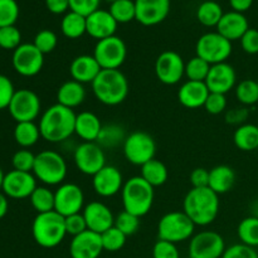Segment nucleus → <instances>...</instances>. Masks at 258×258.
<instances>
[{
    "mask_svg": "<svg viewBox=\"0 0 258 258\" xmlns=\"http://www.w3.org/2000/svg\"><path fill=\"white\" fill-rule=\"evenodd\" d=\"M209 71H211V64L198 55L190 58L185 63V77L188 78V81L206 82Z\"/></svg>",
    "mask_w": 258,
    "mask_h": 258,
    "instance_id": "40",
    "label": "nucleus"
},
{
    "mask_svg": "<svg viewBox=\"0 0 258 258\" xmlns=\"http://www.w3.org/2000/svg\"><path fill=\"white\" fill-rule=\"evenodd\" d=\"M15 93L14 85L4 75H0V110L8 108Z\"/></svg>",
    "mask_w": 258,
    "mask_h": 258,
    "instance_id": "52",
    "label": "nucleus"
},
{
    "mask_svg": "<svg viewBox=\"0 0 258 258\" xmlns=\"http://www.w3.org/2000/svg\"><path fill=\"white\" fill-rule=\"evenodd\" d=\"M155 75L161 83L174 86L185 76V62L179 53L165 50L155 60Z\"/></svg>",
    "mask_w": 258,
    "mask_h": 258,
    "instance_id": "14",
    "label": "nucleus"
},
{
    "mask_svg": "<svg viewBox=\"0 0 258 258\" xmlns=\"http://www.w3.org/2000/svg\"><path fill=\"white\" fill-rule=\"evenodd\" d=\"M196 224L184 212H169L164 214L158 224L159 239L180 243L188 241L194 236Z\"/></svg>",
    "mask_w": 258,
    "mask_h": 258,
    "instance_id": "7",
    "label": "nucleus"
},
{
    "mask_svg": "<svg viewBox=\"0 0 258 258\" xmlns=\"http://www.w3.org/2000/svg\"><path fill=\"white\" fill-rule=\"evenodd\" d=\"M249 116V111L246 106H239V107H233L231 110L226 111V122L229 125L241 126L246 123L247 118Z\"/></svg>",
    "mask_w": 258,
    "mask_h": 258,
    "instance_id": "54",
    "label": "nucleus"
},
{
    "mask_svg": "<svg viewBox=\"0 0 258 258\" xmlns=\"http://www.w3.org/2000/svg\"><path fill=\"white\" fill-rule=\"evenodd\" d=\"M86 95L85 85L73 80L66 81L57 90V103L73 110L85 102Z\"/></svg>",
    "mask_w": 258,
    "mask_h": 258,
    "instance_id": "28",
    "label": "nucleus"
},
{
    "mask_svg": "<svg viewBox=\"0 0 258 258\" xmlns=\"http://www.w3.org/2000/svg\"><path fill=\"white\" fill-rule=\"evenodd\" d=\"M82 214L87 223V228L95 233L102 234L115 224L113 213L102 202H91L83 208Z\"/></svg>",
    "mask_w": 258,
    "mask_h": 258,
    "instance_id": "21",
    "label": "nucleus"
},
{
    "mask_svg": "<svg viewBox=\"0 0 258 258\" xmlns=\"http://www.w3.org/2000/svg\"><path fill=\"white\" fill-rule=\"evenodd\" d=\"M236 98L242 106H253L258 102V83L254 80H243L236 86Z\"/></svg>",
    "mask_w": 258,
    "mask_h": 258,
    "instance_id": "39",
    "label": "nucleus"
},
{
    "mask_svg": "<svg viewBox=\"0 0 258 258\" xmlns=\"http://www.w3.org/2000/svg\"><path fill=\"white\" fill-rule=\"evenodd\" d=\"M85 208V194L75 183H63L54 191V211L60 216L70 217L81 213Z\"/></svg>",
    "mask_w": 258,
    "mask_h": 258,
    "instance_id": "16",
    "label": "nucleus"
},
{
    "mask_svg": "<svg viewBox=\"0 0 258 258\" xmlns=\"http://www.w3.org/2000/svg\"><path fill=\"white\" fill-rule=\"evenodd\" d=\"M19 18L17 0H0V28L15 25Z\"/></svg>",
    "mask_w": 258,
    "mask_h": 258,
    "instance_id": "43",
    "label": "nucleus"
},
{
    "mask_svg": "<svg viewBox=\"0 0 258 258\" xmlns=\"http://www.w3.org/2000/svg\"><path fill=\"white\" fill-rule=\"evenodd\" d=\"M35 163V155L32 151L23 149V150L17 151L12 158V164L14 170L19 171H27V173H32L33 168H34Z\"/></svg>",
    "mask_w": 258,
    "mask_h": 258,
    "instance_id": "46",
    "label": "nucleus"
},
{
    "mask_svg": "<svg viewBox=\"0 0 258 258\" xmlns=\"http://www.w3.org/2000/svg\"><path fill=\"white\" fill-rule=\"evenodd\" d=\"M257 126H258V123H257Z\"/></svg>",
    "mask_w": 258,
    "mask_h": 258,
    "instance_id": "63",
    "label": "nucleus"
},
{
    "mask_svg": "<svg viewBox=\"0 0 258 258\" xmlns=\"http://www.w3.org/2000/svg\"><path fill=\"white\" fill-rule=\"evenodd\" d=\"M153 258H180V252L175 243L159 239L154 244Z\"/></svg>",
    "mask_w": 258,
    "mask_h": 258,
    "instance_id": "47",
    "label": "nucleus"
},
{
    "mask_svg": "<svg viewBox=\"0 0 258 258\" xmlns=\"http://www.w3.org/2000/svg\"><path fill=\"white\" fill-rule=\"evenodd\" d=\"M136 20L145 27H154L168 18L170 0H135Z\"/></svg>",
    "mask_w": 258,
    "mask_h": 258,
    "instance_id": "19",
    "label": "nucleus"
},
{
    "mask_svg": "<svg viewBox=\"0 0 258 258\" xmlns=\"http://www.w3.org/2000/svg\"><path fill=\"white\" fill-rule=\"evenodd\" d=\"M248 29L249 24L246 15L242 13L233 12V10L224 13L221 22L217 25V32L231 42L241 39Z\"/></svg>",
    "mask_w": 258,
    "mask_h": 258,
    "instance_id": "25",
    "label": "nucleus"
},
{
    "mask_svg": "<svg viewBox=\"0 0 258 258\" xmlns=\"http://www.w3.org/2000/svg\"><path fill=\"white\" fill-rule=\"evenodd\" d=\"M32 234L35 243L43 248L59 246L67 236L64 217L55 211L37 214L32 224Z\"/></svg>",
    "mask_w": 258,
    "mask_h": 258,
    "instance_id": "5",
    "label": "nucleus"
},
{
    "mask_svg": "<svg viewBox=\"0 0 258 258\" xmlns=\"http://www.w3.org/2000/svg\"><path fill=\"white\" fill-rule=\"evenodd\" d=\"M209 93L211 92H209L206 82L186 81L179 88L178 100L184 107L196 110V108L204 107V103H206Z\"/></svg>",
    "mask_w": 258,
    "mask_h": 258,
    "instance_id": "24",
    "label": "nucleus"
},
{
    "mask_svg": "<svg viewBox=\"0 0 258 258\" xmlns=\"http://www.w3.org/2000/svg\"><path fill=\"white\" fill-rule=\"evenodd\" d=\"M76 168L85 175L93 176L106 166V155L97 143H82L73 153Z\"/></svg>",
    "mask_w": 258,
    "mask_h": 258,
    "instance_id": "15",
    "label": "nucleus"
},
{
    "mask_svg": "<svg viewBox=\"0 0 258 258\" xmlns=\"http://www.w3.org/2000/svg\"><path fill=\"white\" fill-rule=\"evenodd\" d=\"M122 151L128 163L143 166L145 163L155 159L156 143L150 134L145 131H134L126 138Z\"/></svg>",
    "mask_w": 258,
    "mask_h": 258,
    "instance_id": "8",
    "label": "nucleus"
},
{
    "mask_svg": "<svg viewBox=\"0 0 258 258\" xmlns=\"http://www.w3.org/2000/svg\"><path fill=\"white\" fill-rule=\"evenodd\" d=\"M93 57L102 70H120L127 57L126 43L117 35L97 40Z\"/></svg>",
    "mask_w": 258,
    "mask_h": 258,
    "instance_id": "10",
    "label": "nucleus"
},
{
    "mask_svg": "<svg viewBox=\"0 0 258 258\" xmlns=\"http://www.w3.org/2000/svg\"><path fill=\"white\" fill-rule=\"evenodd\" d=\"M91 87L95 97L106 106L122 103L130 91L127 78L120 70H102Z\"/></svg>",
    "mask_w": 258,
    "mask_h": 258,
    "instance_id": "3",
    "label": "nucleus"
},
{
    "mask_svg": "<svg viewBox=\"0 0 258 258\" xmlns=\"http://www.w3.org/2000/svg\"><path fill=\"white\" fill-rule=\"evenodd\" d=\"M45 7L52 14H66L70 9V0H45Z\"/></svg>",
    "mask_w": 258,
    "mask_h": 258,
    "instance_id": "56",
    "label": "nucleus"
},
{
    "mask_svg": "<svg viewBox=\"0 0 258 258\" xmlns=\"http://www.w3.org/2000/svg\"><path fill=\"white\" fill-rule=\"evenodd\" d=\"M103 252L101 234L87 229L72 237L70 243V256L72 258H98Z\"/></svg>",
    "mask_w": 258,
    "mask_h": 258,
    "instance_id": "22",
    "label": "nucleus"
},
{
    "mask_svg": "<svg viewBox=\"0 0 258 258\" xmlns=\"http://www.w3.org/2000/svg\"><path fill=\"white\" fill-rule=\"evenodd\" d=\"M33 44L43 53V54H48V53L53 52L58 44V37L53 30L43 29L35 34L34 42Z\"/></svg>",
    "mask_w": 258,
    "mask_h": 258,
    "instance_id": "45",
    "label": "nucleus"
},
{
    "mask_svg": "<svg viewBox=\"0 0 258 258\" xmlns=\"http://www.w3.org/2000/svg\"><path fill=\"white\" fill-rule=\"evenodd\" d=\"M237 234L241 243L253 248L258 247V218L249 216L242 219L237 228Z\"/></svg>",
    "mask_w": 258,
    "mask_h": 258,
    "instance_id": "38",
    "label": "nucleus"
},
{
    "mask_svg": "<svg viewBox=\"0 0 258 258\" xmlns=\"http://www.w3.org/2000/svg\"><path fill=\"white\" fill-rule=\"evenodd\" d=\"M154 198H155L154 186L144 180L140 175L133 176L123 183L121 190L123 211L141 218L151 211Z\"/></svg>",
    "mask_w": 258,
    "mask_h": 258,
    "instance_id": "4",
    "label": "nucleus"
},
{
    "mask_svg": "<svg viewBox=\"0 0 258 258\" xmlns=\"http://www.w3.org/2000/svg\"><path fill=\"white\" fill-rule=\"evenodd\" d=\"M204 108L211 115H221L222 112H224L227 110L226 95L211 92L208 98H207L206 103H204Z\"/></svg>",
    "mask_w": 258,
    "mask_h": 258,
    "instance_id": "48",
    "label": "nucleus"
},
{
    "mask_svg": "<svg viewBox=\"0 0 258 258\" xmlns=\"http://www.w3.org/2000/svg\"><path fill=\"white\" fill-rule=\"evenodd\" d=\"M234 183H236V173L231 166L217 165L209 170L208 188H211L218 196L228 193L233 188Z\"/></svg>",
    "mask_w": 258,
    "mask_h": 258,
    "instance_id": "29",
    "label": "nucleus"
},
{
    "mask_svg": "<svg viewBox=\"0 0 258 258\" xmlns=\"http://www.w3.org/2000/svg\"><path fill=\"white\" fill-rule=\"evenodd\" d=\"M117 24H126L136 19L135 0H116L110 4L108 9Z\"/></svg>",
    "mask_w": 258,
    "mask_h": 258,
    "instance_id": "37",
    "label": "nucleus"
},
{
    "mask_svg": "<svg viewBox=\"0 0 258 258\" xmlns=\"http://www.w3.org/2000/svg\"><path fill=\"white\" fill-rule=\"evenodd\" d=\"M232 50L233 47L231 40L226 39L218 32L206 33L197 40L196 44L197 55L203 58L211 66L227 62Z\"/></svg>",
    "mask_w": 258,
    "mask_h": 258,
    "instance_id": "9",
    "label": "nucleus"
},
{
    "mask_svg": "<svg viewBox=\"0 0 258 258\" xmlns=\"http://www.w3.org/2000/svg\"><path fill=\"white\" fill-rule=\"evenodd\" d=\"M13 67L23 77H34L42 71L44 54L33 43L20 44L13 52Z\"/></svg>",
    "mask_w": 258,
    "mask_h": 258,
    "instance_id": "13",
    "label": "nucleus"
},
{
    "mask_svg": "<svg viewBox=\"0 0 258 258\" xmlns=\"http://www.w3.org/2000/svg\"><path fill=\"white\" fill-rule=\"evenodd\" d=\"M222 258H258V252L253 247L246 246L243 243H236L226 248Z\"/></svg>",
    "mask_w": 258,
    "mask_h": 258,
    "instance_id": "50",
    "label": "nucleus"
},
{
    "mask_svg": "<svg viewBox=\"0 0 258 258\" xmlns=\"http://www.w3.org/2000/svg\"><path fill=\"white\" fill-rule=\"evenodd\" d=\"M102 123L96 113L82 111L76 116L75 134L83 143H95L102 128Z\"/></svg>",
    "mask_w": 258,
    "mask_h": 258,
    "instance_id": "27",
    "label": "nucleus"
},
{
    "mask_svg": "<svg viewBox=\"0 0 258 258\" xmlns=\"http://www.w3.org/2000/svg\"><path fill=\"white\" fill-rule=\"evenodd\" d=\"M60 30L66 38L70 39H78L83 34L87 33V23H86V17L78 14V13L70 10L66 13L60 22Z\"/></svg>",
    "mask_w": 258,
    "mask_h": 258,
    "instance_id": "30",
    "label": "nucleus"
},
{
    "mask_svg": "<svg viewBox=\"0 0 258 258\" xmlns=\"http://www.w3.org/2000/svg\"><path fill=\"white\" fill-rule=\"evenodd\" d=\"M123 178L121 171L113 165H106L92 176V188L97 196L102 198H111L121 193L123 186Z\"/></svg>",
    "mask_w": 258,
    "mask_h": 258,
    "instance_id": "18",
    "label": "nucleus"
},
{
    "mask_svg": "<svg viewBox=\"0 0 258 258\" xmlns=\"http://www.w3.org/2000/svg\"><path fill=\"white\" fill-rule=\"evenodd\" d=\"M113 226L120 229L126 237L133 236L140 228V218L128 212L122 211L115 217V224Z\"/></svg>",
    "mask_w": 258,
    "mask_h": 258,
    "instance_id": "42",
    "label": "nucleus"
},
{
    "mask_svg": "<svg viewBox=\"0 0 258 258\" xmlns=\"http://www.w3.org/2000/svg\"><path fill=\"white\" fill-rule=\"evenodd\" d=\"M226 251L224 238L214 231H202L189 242V258H222Z\"/></svg>",
    "mask_w": 258,
    "mask_h": 258,
    "instance_id": "11",
    "label": "nucleus"
},
{
    "mask_svg": "<svg viewBox=\"0 0 258 258\" xmlns=\"http://www.w3.org/2000/svg\"><path fill=\"white\" fill-rule=\"evenodd\" d=\"M4 176H5V174L3 173L2 168H0V189H2V186H3V181H4Z\"/></svg>",
    "mask_w": 258,
    "mask_h": 258,
    "instance_id": "60",
    "label": "nucleus"
},
{
    "mask_svg": "<svg viewBox=\"0 0 258 258\" xmlns=\"http://www.w3.org/2000/svg\"><path fill=\"white\" fill-rule=\"evenodd\" d=\"M219 196L211 188H191L183 201V212L196 226L213 223L219 213Z\"/></svg>",
    "mask_w": 258,
    "mask_h": 258,
    "instance_id": "2",
    "label": "nucleus"
},
{
    "mask_svg": "<svg viewBox=\"0 0 258 258\" xmlns=\"http://www.w3.org/2000/svg\"><path fill=\"white\" fill-rule=\"evenodd\" d=\"M251 216L258 218V199L252 202V204H251Z\"/></svg>",
    "mask_w": 258,
    "mask_h": 258,
    "instance_id": "59",
    "label": "nucleus"
},
{
    "mask_svg": "<svg viewBox=\"0 0 258 258\" xmlns=\"http://www.w3.org/2000/svg\"><path fill=\"white\" fill-rule=\"evenodd\" d=\"M22 34L15 25L0 28V48L14 52L22 44Z\"/></svg>",
    "mask_w": 258,
    "mask_h": 258,
    "instance_id": "44",
    "label": "nucleus"
},
{
    "mask_svg": "<svg viewBox=\"0 0 258 258\" xmlns=\"http://www.w3.org/2000/svg\"><path fill=\"white\" fill-rule=\"evenodd\" d=\"M37 186V178L34 174L12 170L5 174L2 190L9 198L24 199L29 198Z\"/></svg>",
    "mask_w": 258,
    "mask_h": 258,
    "instance_id": "17",
    "label": "nucleus"
},
{
    "mask_svg": "<svg viewBox=\"0 0 258 258\" xmlns=\"http://www.w3.org/2000/svg\"><path fill=\"white\" fill-rule=\"evenodd\" d=\"M223 9H222L221 4L213 0H207L203 2L197 9V19L201 24L204 27H216L218 23L221 22L222 17H223Z\"/></svg>",
    "mask_w": 258,
    "mask_h": 258,
    "instance_id": "35",
    "label": "nucleus"
},
{
    "mask_svg": "<svg viewBox=\"0 0 258 258\" xmlns=\"http://www.w3.org/2000/svg\"><path fill=\"white\" fill-rule=\"evenodd\" d=\"M107 2H110V3H112V2H116V0H107Z\"/></svg>",
    "mask_w": 258,
    "mask_h": 258,
    "instance_id": "61",
    "label": "nucleus"
},
{
    "mask_svg": "<svg viewBox=\"0 0 258 258\" xmlns=\"http://www.w3.org/2000/svg\"><path fill=\"white\" fill-rule=\"evenodd\" d=\"M86 23H87V34L97 40L115 35L118 25L110 12L103 9H97L88 15L86 18Z\"/></svg>",
    "mask_w": 258,
    "mask_h": 258,
    "instance_id": "23",
    "label": "nucleus"
},
{
    "mask_svg": "<svg viewBox=\"0 0 258 258\" xmlns=\"http://www.w3.org/2000/svg\"><path fill=\"white\" fill-rule=\"evenodd\" d=\"M101 0H70V10L87 18L97 9H100Z\"/></svg>",
    "mask_w": 258,
    "mask_h": 258,
    "instance_id": "51",
    "label": "nucleus"
},
{
    "mask_svg": "<svg viewBox=\"0 0 258 258\" xmlns=\"http://www.w3.org/2000/svg\"><path fill=\"white\" fill-rule=\"evenodd\" d=\"M241 47L247 54H258V30L249 28L241 38Z\"/></svg>",
    "mask_w": 258,
    "mask_h": 258,
    "instance_id": "53",
    "label": "nucleus"
},
{
    "mask_svg": "<svg viewBox=\"0 0 258 258\" xmlns=\"http://www.w3.org/2000/svg\"><path fill=\"white\" fill-rule=\"evenodd\" d=\"M140 176L155 188V186H161L166 183L169 178V171L163 161L153 159L141 166Z\"/></svg>",
    "mask_w": 258,
    "mask_h": 258,
    "instance_id": "32",
    "label": "nucleus"
},
{
    "mask_svg": "<svg viewBox=\"0 0 258 258\" xmlns=\"http://www.w3.org/2000/svg\"><path fill=\"white\" fill-rule=\"evenodd\" d=\"M68 168L64 158L53 150H43L35 155L33 174L44 185H60L67 176Z\"/></svg>",
    "mask_w": 258,
    "mask_h": 258,
    "instance_id": "6",
    "label": "nucleus"
},
{
    "mask_svg": "<svg viewBox=\"0 0 258 258\" xmlns=\"http://www.w3.org/2000/svg\"><path fill=\"white\" fill-rule=\"evenodd\" d=\"M257 83H258V78H257Z\"/></svg>",
    "mask_w": 258,
    "mask_h": 258,
    "instance_id": "62",
    "label": "nucleus"
},
{
    "mask_svg": "<svg viewBox=\"0 0 258 258\" xmlns=\"http://www.w3.org/2000/svg\"><path fill=\"white\" fill-rule=\"evenodd\" d=\"M66 231H67V234L70 236L76 237L78 234L83 233V232L87 231V223H86V219L83 217L82 212L81 213L72 214L70 217H66Z\"/></svg>",
    "mask_w": 258,
    "mask_h": 258,
    "instance_id": "49",
    "label": "nucleus"
},
{
    "mask_svg": "<svg viewBox=\"0 0 258 258\" xmlns=\"http://www.w3.org/2000/svg\"><path fill=\"white\" fill-rule=\"evenodd\" d=\"M191 188H207L209 184V170L204 168L194 169L189 176Z\"/></svg>",
    "mask_w": 258,
    "mask_h": 258,
    "instance_id": "55",
    "label": "nucleus"
},
{
    "mask_svg": "<svg viewBox=\"0 0 258 258\" xmlns=\"http://www.w3.org/2000/svg\"><path fill=\"white\" fill-rule=\"evenodd\" d=\"M102 68L100 67L96 58L90 54H82L76 57L70 64V73L73 81L86 85L96 80Z\"/></svg>",
    "mask_w": 258,
    "mask_h": 258,
    "instance_id": "26",
    "label": "nucleus"
},
{
    "mask_svg": "<svg viewBox=\"0 0 258 258\" xmlns=\"http://www.w3.org/2000/svg\"><path fill=\"white\" fill-rule=\"evenodd\" d=\"M8 209H9V203H8L7 196L0 191V219L7 216Z\"/></svg>",
    "mask_w": 258,
    "mask_h": 258,
    "instance_id": "58",
    "label": "nucleus"
},
{
    "mask_svg": "<svg viewBox=\"0 0 258 258\" xmlns=\"http://www.w3.org/2000/svg\"><path fill=\"white\" fill-rule=\"evenodd\" d=\"M29 199L37 214L54 211V193L48 186H37Z\"/></svg>",
    "mask_w": 258,
    "mask_h": 258,
    "instance_id": "36",
    "label": "nucleus"
},
{
    "mask_svg": "<svg viewBox=\"0 0 258 258\" xmlns=\"http://www.w3.org/2000/svg\"><path fill=\"white\" fill-rule=\"evenodd\" d=\"M40 107L39 96L34 91L22 88L15 91L8 110L17 122H28L34 121L39 116Z\"/></svg>",
    "mask_w": 258,
    "mask_h": 258,
    "instance_id": "12",
    "label": "nucleus"
},
{
    "mask_svg": "<svg viewBox=\"0 0 258 258\" xmlns=\"http://www.w3.org/2000/svg\"><path fill=\"white\" fill-rule=\"evenodd\" d=\"M126 238L127 237L120 231V229L116 228L115 226L111 227L110 229L103 232L101 234V241H102V247L103 251L107 252H117L121 248H123L126 243Z\"/></svg>",
    "mask_w": 258,
    "mask_h": 258,
    "instance_id": "41",
    "label": "nucleus"
},
{
    "mask_svg": "<svg viewBox=\"0 0 258 258\" xmlns=\"http://www.w3.org/2000/svg\"><path fill=\"white\" fill-rule=\"evenodd\" d=\"M126 138L127 135L122 126L117 123H108L102 126L96 143L102 149H116L117 146L123 145Z\"/></svg>",
    "mask_w": 258,
    "mask_h": 258,
    "instance_id": "33",
    "label": "nucleus"
},
{
    "mask_svg": "<svg viewBox=\"0 0 258 258\" xmlns=\"http://www.w3.org/2000/svg\"><path fill=\"white\" fill-rule=\"evenodd\" d=\"M237 73L233 66L223 62L211 66V71L206 80V85L209 92L226 95L236 87Z\"/></svg>",
    "mask_w": 258,
    "mask_h": 258,
    "instance_id": "20",
    "label": "nucleus"
},
{
    "mask_svg": "<svg viewBox=\"0 0 258 258\" xmlns=\"http://www.w3.org/2000/svg\"><path fill=\"white\" fill-rule=\"evenodd\" d=\"M254 0H229V5L233 9V12L242 13L247 12L248 9H251V7L253 5Z\"/></svg>",
    "mask_w": 258,
    "mask_h": 258,
    "instance_id": "57",
    "label": "nucleus"
},
{
    "mask_svg": "<svg viewBox=\"0 0 258 258\" xmlns=\"http://www.w3.org/2000/svg\"><path fill=\"white\" fill-rule=\"evenodd\" d=\"M40 138L42 136H40L39 126L34 121L17 122V125H15L14 139L18 145L22 146L23 149H28L35 145Z\"/></svg>",
    "mask_w": 258,
    "mask_h": 258,
    "instance_id": "34",
    "label": "nucleus"
},
{
    "mask_svg": "<svg viewBox=\"0 0 258 258\" xmlns=\"http://www.w3.org/2000/svg\"><path fill=\"white\" fill-rule=\"evenodd\" d=\"M76 113L72 108L55 103L48 107L39 118L42 139L52 144L63 143L75 134Z\"/></svg>",
    "mask_w": 258,
    "mask_h": 258,
    "instance_id": "1",
    "label": "nucleus"
},
{
    "mask_svg": "<svg viewBox=\"0 0 258 258\" xmlns=\"http://www.w3.org/2000/svg\"><path fill=\"white\" fill-rule=\"evenodd\" d=\"M233 143L242 151H253L258 149V126L243 123L233 134Z\"/></svg>",
    "mask_w": 258,
    "mask_h": 258,
    "instance_id": "31",
    "label": "nucleus"
}]
</instances>
